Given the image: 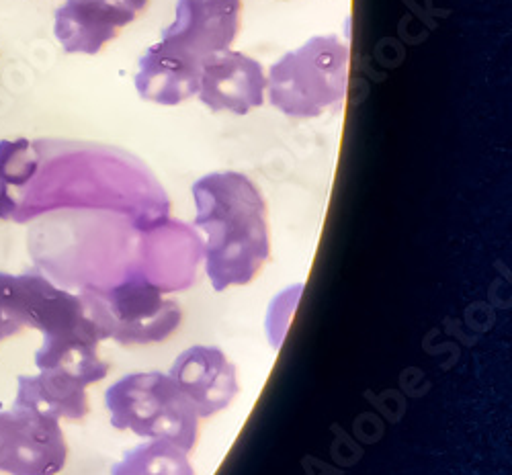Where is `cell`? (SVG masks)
Here are the masks:
<instances>
[{
	"mask_svg": "<svg viewBox=\"0 0 512 475\" xmlns=\"http://www.w3.org/2000/svg\"><path fill=\"white\" fill-rule=\"evenodd\" d=\"M195 228L203 232L205 273L211 287L226 291L248 285L271 256L267 203L242 172L220 170L193 189Z\"/></svg>",
	"mask_w": 512,
	"mask_h": 475,
	"instance_id": "6da1fadb",
	"label": "cell"
},
{
	"mask_svg": "<svg viewBox=\"0 0 512 475\" xmlns=\"http://www.w3.org/2000/svg\"><path fill=\"white\" fill-rule=\"evenodd\" d=\"M351 48L345 37L320 33L267 68V101L291 119H318L349 93Z\"/></svg>",
	"mask_w": 512,
	"mask_h": 475,
	"instance_id": "7a4b0ae2",
	"label": "cell"
},
{
	"mask_svg": "<svg viewBox=\"0 0 512 475\" xmlns=\"http://www.w3.org/2000/svg\"><path fill=\"white\" fill-rule=\"evenodd\" d=\"M109 422L144 439H164L191 453L197 445L199 416L175 379L160 373H132L105 392Z\"/></svg>",
	"mask_w": 512,
	"mask_h": 475,
	"instance_id": "3957f363",
	"label": "cell"
},
{
	"mask_svg": "<svg viewBox=\"0 0 512 475\" xmlns=\"http://www.w3.org/2000/svg\"><path fill=\"white\" fill-rule=\"evenodd\" d=\"M80 295L105 340L113 338L127 347L162 342L181 326L183 314L177 301L166 299L134 273L111 287L87 285Z\"/></svg>",
	"mask_w": 512,
	"mask_h": 475,
	"instance_id": "277c9868",
	"label": "cell"
},
{
	"mask_svg": "<svg viewBox=\"0 0 512 475\" xmlns=\"http://www.w3.org/2000/svg\"><path fill=\"white\" fill-rule=\"evenodd\" d=\"M0 310L19 330H39L44 340H105L82 295L56 287L39 273L0 271Z\"/></svg>",
	"mask_w": 512,
	"mask_h": 475,
	"instance_id": "5b68a950",
	"label": "cell"
},
{
	"mask_svg": "<svg viewBox=\"0 0 512 475\" xmlns=\"http://www.w3.org/2000/svg\"><path fill=\"white\" fill-rule=\"evenodd\" d=\"M68 445L58 418L31 408L0 410V471L9 475H58Z\"/></svg>",
	"mask_w": 512,
	"mask_h": 475,
	"instance_id": "8992f818",
	"label": "cell"
},
{
	"mask_svg": "<svg viewBox=\"0 0 512 475\" xmlns=\"http://www.w3.org/2000/svg\"><path fill=\"white\" fill-rule=\"evenodd\" d=\"M138 250L130 263V273L138 275L160 293L185 291L193 285L203 258L199 234L183 222L164 220L148 230H140Z\"/></svg>",
	"mask_w": 512,
	"mask_h": 475,
	"instance_id": "52a82bcc",
	"label": "cell"
},
{
	"mask_svg": "<svg viewBox=\"0 0 512 475\" xmlns=\"http://www.w3.org/2000/svg\"><path fill=\"white\" fill-rule=\"evenodd\" d=\"M195 99L211 113L248 115L267 103V68L234 48L209 54L201 58Z\"/></svg>",
	"mask_w": 512,
	"mask_h": 475,
	"instance_id": "ba28073f",
	"label": "cell"
},
{
	"mask_svg": "<svg viewBox=\"0 0 512 475\" xmlns=\"http://www.w3.org/2000/svg\"><path fill=\"white\" fill-rule=\"evenodd\" d=\"M150 0H64L54 15V37L70 56H97L130 27Z\"/></svg>",
	"mask_w": 512,
	"mask_h": 475,
	"instance_id": "9c48e42d",
	"label": "cell"
},
{
	"mask_svg": "<svg viewBox=\"0 0 512 475\" xmlns=\"http://www.w3.org/2000/svg\"><path fill=\"white\" fill-rule=\"evenodd\" d=\"M244 0H177L175 15L160 39L199 58L234 48L242 29Z\"/></svg>",
	"mask_w": 512,
	"mask_h": 475,
	"instance_id": "30bf717a",
	"label": "cell"
},
{
	"mask_svg": "<svg viewBox=\"0 0 512 475\" xmlns=\"http://www.w3.org/2000/svg\"><path fill=\"white\" fill-rule=\"evenodd\" d=\"M199 68V56L173 41L158 39L138 60L136 91L142 101L158 107L185 105L197 97Z\"/></svg>",
	"mask_w": 512,
	"mask_h": 475,
	"instance_id": "8fae6325",
	"label": "cell"
},
{
	"mask_svg": "<svg viewBox=\"0 0 512 475\" xmlns=\"http://www.w3.org/2000/svg\"><path fill=\"white\" fill-rule=\"evenodd\" d=\"M168 375L175 379L199 418L222 412L240 392L236 367L218 347H189L177 357Z\"/></svg>",
	"mask_w": 512,
	"mask_h": 475,
	"instance_id": "7c38bea8",
	"label": "cell"
},
{
	"mask_svg": "<svg viewBox=\"0 0 512 475\" xmlns=\"http://www.w3.org/2000/svg\"><path fill=\"white\" fill-rule=\"evenodd\" d=\"M13 406L31 408L52 418L82 420L89 414L87 387L62 371H39L21 375Z\"/></svg>",
	"mask_w": 512,
	"mask_h": 475,
	"instance_id": "4fadbf2b",
	"label": "cell"
},
{
	"mask_svg": "<svg viewBox=\"0 0 512 475\" xmlns=\"http://www.w3.org/2000/svg\"><path fill=\"white\" fill-rule=\"evenodd\" d=\"M41 154L33 142H0V220H17L27 185L37 177Z\"/></svg>",
	"mask_w": 512,
	"mask_h": 475,
	"instance_id": "5bb4252c",
	"label": "cell"
},
{
	"mask_svg": "<svg viewBox=\"0 0 512 475\" xmlns=\"http://www.w3.org/2000/svg\"><path fill=\"white\" fill-rule=\"evenodd\" d=\"M97 347V342L82 338L44 340L35 353V367L39 371H62L87 387L109 373V363L99 357Z\"/></svg>",
	"mask_w": 512,
	"mask_h": 475,
	"instance_id": "9a60e30c",
	"label": "cell"
},
{
	"mask_svg": "<svg viewBox=\"0 0 512 475\" xmlns=\"http://www.w3.org/2000/svg\"><path fill=\"white\" fill-rule=\"evenodd\" d=\"M111 475H195V471L185 449L164 439H148L125 451L111 467Z\"/></svg>",
	"mask_w": 512,
	"mask_h": 475,
	"instance_id": "2e32d148",
	"label": "cell"
},
{
	"mask_svg": "<svg viewBox=\"0 0 512 475\" xmlns=\"http://www.w3.org/2000/svg\"><path fill=\"white\" fill-rule=\"evenodd\" d=\"M21 330H19V326H15L11 320H9V316L0 310V342L3 340H7V338H13V336H17Z\"/></svg>",
	"mask_w": 512,
	"mask_h": 475,
	"instance_id": "e0dca14e",
	"label": "cell"
},
{
	"mask_svg": "<svg viewBox=\"0 0 512 475\" xmlns=\"http://www.w3.org/2000/svg\"><path fill=\"white\" fill-rule=\"evenodd\" d=\"M281 3H289V0H281Z\"/></svg>",
	"mask_w": 512,
	"mask_h": 475,
	"instance_id": "ac0fdd59",
	"label": "cell"
}]
</instances>
